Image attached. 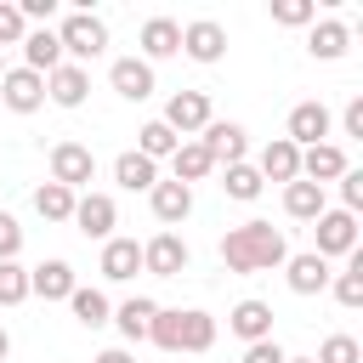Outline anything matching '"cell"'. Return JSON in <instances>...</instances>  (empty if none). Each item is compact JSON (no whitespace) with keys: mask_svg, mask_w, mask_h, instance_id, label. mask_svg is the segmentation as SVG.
I'll use <instances>...</instances> for the list:
<instances>
[{"mask_svg":"<svg viewBox=\"0 0 363 363\" xmlns=\"http://www.w3.org/2000/svg\"><path fill=\"white\" fill-rule=\"evenodd\" d=\"M284 363H312V357H284Z\"/></svg>","mask_w":363,"mask_h":363,"instance_id":"bcb514c9","label":"cell"},{"mask_svg":"<svg viewBox=\"0 0 363 363\" xmlns=\"http://www.w3.org/2000/svg\"><path fill=\"white\" fill-rule=\"evenodd\" d=\"M312 17H318L312 0H272V23H284V28H306Z\"/></svg>","mask_w":363,"mask_h":363,"instance_id":"8d00e7d4","label":"cell"},{"mask_svg":"<svg viewBox=\"0 0 363 363\" xmlns=\"http://www.w3.org/2000/svg\"><path fill=\"white\" fill-rule=\"evenodd\" d=\"M108 85H113L125 102H147V96H153V68H147L142 57H113Z\"/></svg>","mask_w":363,"mask_h":363,"instance_id":"8fae6325","label":"cell"},{"mask_svg":"<svg viewBox=\"0 0 363 363\" xmlns=\"http://www.w3.org/2000/svg\"><path fill=\"white\" fill-rule=\"evenodd\" d=\"M227 329H233L244 346L272 340V306H267V301H238V306L227 312Z\"/></svg>","mask_w":363,"mask_h":363,"instance_id":"2e32d148","label":"cell"},{"mask_svg":"<svg viewBox=\"0 0 363 363\" xmlns=\"http://www.w3.org/2000/svg\"><path fill=\"white\" fill-rule=\"evenodd\" d=\"M221 261H227V272H272L289 261V238L272 221H244L221 238Z\"/></svg>","mask_w":363,"mask_h":363,"instance_id":"6da1fadb","label":"cell"},{"mask_svg":"<svg viewBox=\"0 0 363 363\" xmlns=\"http://www.w3.org/2000/svg\"><path fill=\"white\" fill-rule=\"evenodd\" d=\"M312 363H363V346L352 340V335H329L323 346H318V357Z\"/></svg>","mask_w":363,"mask_h":363,"instance_id":"d590c367","label":"cell"},{"mask_svg":"<svg viewBox=\"0 0 363 363\" xmlns=\"http://www.w3.org/2000/svg\"><path fill=\"white\" fill-rule=\"evenodd\" d=\"M23 68H34V74H51V68H62L57 28H28V34H23Z\"/></svg>","mask_w":363,"mask_h":363,"instance_id":"7402d4cb","label":"cell"},{"mask_svg":"<svg viewBox=\"0 0 363 363\" xmlns=\"http://www.w3.org/2000/svg\"><path fill=\"white\" fill-rule=\"evenodd\" d=\"M352 164H346V153L335 147V142H318V147H301V182H340Z\"/></svg>","mask_w":363,"mask_h":363,"instance_id":"5bb4252c","label":"cell"},{"mask_svg":"<svg viewBox=\"0 0 363 363\" xmlns=\"http://www.w3.org/2000/svg\"><path fill=\"white\" fill-rule=\"evenodd\" d=\"M113 182H119L125 193H147V187L159 182V164L142 159V153H119V159H113Z\"/></svg>","mask_w":363,"mask_h":363,"instance_id":"cb8c5ba5","label":"cell"},{"mask_svg":"<svg viewBox=\"0 0 363 363\" xmlns=\"http://www.w3.org/2000/svg\"><path fill=\"white\" fill-rule=\"evenodd\" d=\"M340 125H346V136H363V96H352V102H346Z\"/></svg>","mask_w":363,"mask_h":363,"instance_id":"7bdbcfd3","label":"cell"},{"mask_svg":"<svg viewBox=\"0 0 363 363\" xmlns=\"http://www.w3.org/2000/svg\"><path fill=\"white\" fill-rule=\"evenodd\" d=\"M284 210H289L295 221H318L329 204H323V187H318V182H289V187H284Z\"/></svg>","mask_w":363,"mask_h":363,"instance_id":"f1b7e54d","label":"cell"},{"mask_svg":"<svg viewBox=\"0 0 363 363\" xmlns=\"http://www.w3.org/2000/svg\"><path fill=\"white\" fill-rule=\"evenodd\" d=\"M340 210H352V216L363 210V170H346L340 176Z\"/></svg>","mask_w":363,"mask_h":363,"instance_id":"ab89813d","label":"cell"},{"mask_svg":"<svg viewBox=\"0 0 363 363\" xmlns=\"http://www.w3.org/2000/svg\"><path fill=\"white\" fill-rule=\"evenodd\" d=\"M346 40H352V34H346V23H335V17H329V23H312L306 51H312L318 62H335V57H346Z\"/></svg>","mask_w":363,"mask_h":363,"instance_id":"484cf974","label":"cell"},{"mask_svg":"<svg viewBox=\"0 0 363 363\" xmlns=\"http://www.w3.org/2000/svg\"><path fill=\"white\" fill-rule=\"evenodd\" d=\"M182 51H187L193 62H221V57H227V28H221L216 17H199V23L182 28Z\"/></svg>","mask_w":363,"mask_h":363,"instance_id":"9c48e42d","label":"cell"},{"mask_svg":"<svg viewBox=\"0 0 363 363\" xmlns=\"http://www.w3.org/2000/svg\"><path fill=\"white\" fill-rule=\"evenodd\" d=\"M68 306H74V318H79L85 329H102V323L113 318V306H108V295H102V289H85V284H79V289L68 295Z\"/></svg>","mask_w":363,"mask_h":363,"instance_id":"f546056e","label":"cell"},{"mask_svg":"<svg viewBox=\"0 0 363 363\" xmlns=\"http://www.w3.org/2000/svg\"><path fill=\"white\" fill-rule=\"evenodd\" d=\"M284 278H289L295 295H323V289H329V261L312 255V250H306V255H289V261H284Z\"/></svg>","mask_w":363,"mask_h":363,"instance_id":"ac0fdd59","label":"cell"},{"mask_svg":"<svg viewBox=\"0 0 363 363\" xmlns=\"http://www.w3.org/2000/svg\"><path fill=\"white\" fill-rule=\"evenodd\" d=\"M17 11H23V23H51L57 0H17Z\"/></svg>","mask_w":363,"mask_h":363,"instance_id":"b9f144b4","label":"cell"},{"mask_svg":"<svg viewBox=\"0 0 363 363\" xmlns=\"http://www.w3.org/2000/svg\"><path fill=\"white\" fill-rule=\"evenodd\" d=\"M6 352H11V335H6V329H0V363H6Z\"/></svg>","mask_w":363,"mask_h":363,"instance_id":"f6af8a7d","label":"cell"},{"mask_svg":"<svg viewBox=\"0 0 363 363\" xmlns=\"http://www.w3.org/2000/svg\"><path fill=\"white\" fill-rule=\"evenodd\" d=\"M17 301H28V267L0 261V306H17Z\"/></svg>","mask_w":363,"mask_h":363,"instance_id":"e575fe53","label":"cell"},{"mask_svg":"<svg viewBox=\"0 0 363 363\" xmlns=\"http://www.w3.org/2000/svg\"><path fill=\"white\" fill-rule=\"evenodd\" d=\"M329 108L323 102H295L289 108V130H284V142H295V147H318V142H329Z\"/></svg>","mask_w":363,"mask_h":363,"instance_id":"52a82bcc","label":"cell"},{"mask_svg":"<svg viewBox=\"0 0 363 363\" xmlns=\"http://www.w3.org/2000/svg\"><path fill=\"white\" fill-rule=\"evenodd\" d=\"M255 170H261V182H284V187H289V182H301V147L278 136V142L261 147V164H255Z\"/></svg>","mask_w":363,"mask_h":363,"instance_id":"e0dca14e","label":"cell"},{"mask_svg":"<svg viewBox=\"0 0 363 363\" xmlns=\"http://www.w3.org/2000/svg\"><path fill=\"white\" fill-rule=\"evenodd\" d=\"M176 329H182V306H159L153 323H147V340H153L159 352H176Z\"/></svg>","mask_w":363,"mask_h":363,"instance_id":"836d02e7","label":"cell"},{"mask_svg":"<svg viewBox=\"0 0 363 363\" xmlns=\"http://www.w3.org/2000/svg\"><path fill=\"white\" fill-rule=\"evenodd\" d=\"M210 346H216V318L199 312V306H187L182 329H176V352H210Z\"/></svg>","mask_w":363,"mask_h":363,"instance_id":"603a6c76","label":"cell"},{"mask_svg":"<svg viewBox=\"0 0 363 363\" xmlns=\"http://www.w3.org/2000/svg\"><path fill=\"white\" fill-rule=\"evenodd\" d=\"M23 34H28V23H23L17 0H0V45H23Z\"/></svg>","mask_w":363,"mask_h":363,"instance_id":"74e56055","label":"cell"},{"mask_svg":"<svg viewBox=\"0 0 363 363\" xmlns=\"http://www.w3.org/2000/svg\"><path fill=\"white\" fill-rule=\"evenodd\" d=\"M0 102H6L11 113L45 108V74H34V68H6V74H0Z\"/></svg>","mask_w":363,"mask_h":363,"instance_id":"8992f818","label":"cell"},{"mask_svg":"<svg viewBox=\"0 0 363 363\" xmlns=\"http://www.w3.org/2000/svg\"><path fill=\"white\" fill-rule=\"evenodd\" d=\"M170 164H176V182H182V187H193V182H204V176L216 170V159L204 153V142H182V147L170 153Z\"/></svg>","mask_w":363,"mask_h":363,"instance_id":"83f0119b","label":"cell"},{"mask_svg":"<svg viewBox=\"0 0 363 363\" xmlns=\"http://www.w3.org/2000/svg\"><path fill=\"white\" fill-rule=\"evenodd\" d=\"M91 176H96V153H91L85 142H57V147H51V182H57V187L74 193V187H85Z\"/></svg>","mask_w":363,"mask_h":363,"instance_id":"277c9868","label":"cell"},{"mask_svg":"<svg viewBox=\"0 0 363 363\" xmlns=\"http://www.w3.org/2000/svg\"><path fill=\"white\" fill-rule=\"evenodd\" d=\"M57 45H62V57H68L74 68H85V62H96V57L108 51V23L91 17V11H68L62 28H57Z\"/></svg>","mask_w":363,"mask_h":363,"instance_id":"7a4b0ae2","label":"cell"},{"mask_svg":"<svg viewBox=\"0 0 363 363\" xmlns=\"http://www.w3.org/2000/svg\"><path fill=\"white\" fill-rule=\"evenodd\" d=\"M85 91H91V74H85V68H74V62H62V68H51V74H45V96H51L57 108H79V102H85Z\"/></svg>","mask_w":363,"mask_h":363,"instance_id":"ffe728a7","label":"cell"},{"mask_svg":"<svg viewBox=\"0 0 363 363\" xmlns=\"http://www.w3.org/2000/svg\"><path fill=\"white\" fill-rule=\"evenodd\" d=\"M312 233H318V250L312 255H352L357 250V216L352 210H323L318 221H312Z\"/></svg>","mask_w":363,"mask_h":363,"instance_id":"5b68a950","label":"cell"},{"mask_svg":"<svg viewBox=\"0 0 363 363\" xmlns=\"http://www.w3.org/2000/svg\"><path fill=\"white\" fill-rule=\"evenodd\" d=\"M176 147H182V136H176L164 119H147V125L136 130V153H142V159H153V164H159V159H170Z\"/></svg>","mask_w":363,"mask_h":363,"instance_id":"4316f807","label":"cell"},{"mask_svg":"<svg viewBox=\"0 0 363 363\" xmlns=\"http://www.w3.org/2000/svg\"><path fill=\"white\" fill-rule=\"evenodd\" d=\"M147 204H153V216H159L164 233H170V227H182V221L193 216V187H182V182H153V187H147Z\"/></svg>","mask_w":363,"mask_h":363,"instance_id":"4fadbf2b","label":"cell"},{"mask_svg":"<svg viewBox=\"0 0 363 363\" xmlns=\"http://www.w3.org/2000/svg\"><path fill=\"white\" fill-rule=\"evenodd\" d=\"M187 238L182 233H153L147 244H142V272H153V278H182L187 272Z\"/></svg>","mask_w":363,"mask_h":363,"instance_id":"3957f363","label":"cell"},{"mask_svg":"<svg viewBox=\"0 0 363 363\" xmlns=\"http://www.w3.org/2000/svg\"><path fill=\"white\" fill-rule=\"evenodd\" d=\"M74 199H79V193H68V187H57V182L34 187V210H40L45 221H74Z\"/></svg>","mask_w":363,"mask_h":363,"instance_id":"4dcf8cb0","label":"cell"},{"mask_svg":"<svg viewBox=\"0 0 363 363\" xmlns=\"http://www.w3.org/2000/svg\"><path fill=\"white\" fill-rule=\"evenodd\" d=\"M164 125H170L176 136L204 130V125H210V96H204V91H176V96L164 102Z\"/></svg>","mask_w":363,"mask_h":363,"instance_id":"30bf717a","label":"cell"},{"mask_svg":"<svg viewBox=\"0 0 363 363\" xmlns=\"http://www.w3.org/2000/svg\"><path fill=\"white\" fill-rule=\"evenodd\" d=\"M221 187H227V199H238V204H250V199H261V170L255 164H227V176H221Z\"/></svg>","mask_w":363,"mask_h":363,"instance_id":"1f68e13d","label":"cell"},{"mask_svg":"<svg viewBox=\"0 0 363 363\" xmlns=\"http://www.w3.org/2000/svg\"><path fill=\"white\" fill-rule=\"evenodd\" d=\"M289 352L278 346V340H255V346H244V363H284Z\"/></svg>","mask_w":363,"mask_h":363,"instance_id":"60d3db41","label":"cell"},{"mask_svg":"<svg viewBox=\"0 0 363 363\" xmlns=\"http://www.w3.org/2000/svg\"><path fill=\"white\" fill-rule=\"evenodd\" d=\"M0 74H6V62H0Z\"/></svg>","mask_w":363,"mask_h":363,"instance_id":"7dc6e473","label":"cell"},{"mask_svg":"<svg viewBox=\"0 0 363 363\" xmlns=\"http://www.w3.org/2000/svg\"><path fill=\"white\" fill-rule=\"evenodd\" d=\"M346 261H352V267L335 278V301H340V306H363V255L352 250Z\"/></svg>","mask_w":363,"mask_h":363,"instance_id":"d6a6232c","label":"cell"},{"mask_svg":"<svg viewBox=\"0 0 363 363\" xmlns=\"http://www.w3.org/2000/svg\"><path fill=\"white\" fill-rule=\"evenodd\" d=\"M96 363H136V357H130V352H125V346H108V352H102V357H96Z\"/></svg>","mask_w":363,"mask_h":363,"instance_id":"ee69618b","label":"cell"},{"mask_svg":"<svg viewBox=\"0 0 363 363\" xmlns=\"http://www.w3.org/2000/svg\"><path fill=\"white\" fill-rule=\"evenodd\" d=\"M74 227L85 233V238H113V227H119V210H113V199L108 193H85V199H74Z\"/></svg>","mask_w":363,"mask_h":363,"instance_id":"ba28073f","label":"cell"},{"mask_svg":"<svg viewBox=\"0 0 363 363\" xmlns=\"http://www.w3.org/2000/svg\"><path fill=\"white\" fill-rule=\"evenodd\" d=\"M74 289H79V278H74L68 261H40L28 272V295H40V301H68Z\"/></svg>","mask_w":363,"mask_h":363,"instance_id":"9a60e30c","label":"cell"},{"mask_svg":"<svg viewBox=\"0 0 363 363\" xmlns=\"http://www.w3.org/2000/svg\"><path fill=\"white\" fill-rule=\"evenodd\" d=\"M153 312H159V301H147V295H130L108 323H119V335L125 340H147V323H153Z\"/></svg>","mask_w":363,"mask_h":363,"instance_id":"d4e9b609","label":"cell"},{"mask_svg":"<svg viewBox=\"0 0 363 363\" xmlns=\"http://www.w3.org/2000/svg\"><path fill=\"white\" fill-rule=\"evenodd\" d=\"M182 51V23H170V17H147L142 23V62L153 68L159 57H176Z\"/></svg>","mask_w":363,"mask_h":363,"instance_id":"d6986e66","label":"cell"},{"mask_svg":"<svg viewBox=\"0 0 363 363\" xmlns=\"http://www.w3.org/2000/svg\"><path fill=\"white\" fill-rule=\"evenodd\" d=\"M142 272V244L136 238H108L102 244V278L108 284H125V278H136Z\"/></svg>","mask_w":363,"mask_h":363,"instance_id":"44dd1931","label":"cell"},{"mask_svg":"<svg viewBox=\"0 0 363 363\" xmlns=\"http://www.w3.org/2000/svg\"><path fill=\"white\" fill-rule=\"evenodd\" d=\"M17 250H23V227H17V216L0 210V261H17Z\"/></svg>","mask_w":363,"mask_h":363,"instance_id":"f35d334b","label":"cell"},{"mask_svg":"<svg viewBox=\"0 0 363 363\" xmlns=\"http://www.w3.org/2000/svg\"><path fill=\"white\" fill-rule=\"evenodd\" d=\"M199 142H204V153H210L216 164H244V147H250V142H244V125H233V119H210Z\"/></svg>","mask_w":363,"mask_h":363,"instance_id":"7c38bea8","label":"cell"}]
</instances>
